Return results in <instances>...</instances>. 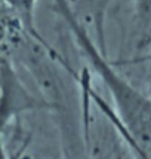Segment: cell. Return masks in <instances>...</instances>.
I'll list each match as a JSON object with an SVG mask.
<instances>
[{
    "instance_id": "6da1fadb",
    "label": "cell",
    "mask_w": 151,
    "mask_h": 159,
    "mask_svg": "<svg viewBox=\"0 0 151 159\" xmlns=\"http://www.w3.org/2000/svg\"><path fill=\"white\" fill-rule=\"evenodd\" d=\"M56 3L62 15L67 18L76 35V40L86 53L93 69L98 72L99 78L107 85L114 102V109L108 106L92 89H89L90 96L93 97V100H96L107 118L116 125L117 131L126 140L135 155L139 159H151V97L145 96L132 84H129L113 69V66L102 57V55H99L85 30L71 16L67 2L56 0Z\"/></svg>"
},
{
    "instance_id": "7a4b0ae2",
    "label": "cell",
    "mask_w": 151,
    "mask_h": 159,
    "mask_svg": "<svg viewBox=\"0 0 151 159\" xmlns=\"http://www.w3.org/2000/svg\"><path fill=\"white\" fill-rule=\"evenodd\" d=\"M2 85H3V97H2V122L6 124L7 119L17 115L21 111L37 108L39 102L30 96L27 90L21 85L15 72L9 66V62L3 56L2 59Z\"/></svg>"
},
{
    "instance_id": "3957f363",
    "label": "cell",
    "mask_w": 151,
    "mask_h": 159,
    "mask_svg": "<svg viewBox=\"0 0 151 159\" xmlns=\"http://www.w3.org/2000/svg\"><path fill=\"white\" fill-rule=\"evenodd\" d=\"M3 2L19 16L24 27L37 37V31L34 28V7L37 0H3ZM37 39L40 40V37Z\"/></svg>"
},
{
    "instance_id": "277c9868",
    "label": "cell",
    "mask_w": 151,
    "mask_h": 159,
    "mask_svg": "<svg viewBox=\"0 0 151 159\" xmlns=\"http://www.w3.org/2000/svg\"><path fill=\"white\" fill-rule=\"evenodd\" d=\"M145 2H147V6L151 9V0H145Z\"/></svg>"
}]
</instances>
